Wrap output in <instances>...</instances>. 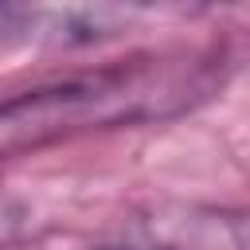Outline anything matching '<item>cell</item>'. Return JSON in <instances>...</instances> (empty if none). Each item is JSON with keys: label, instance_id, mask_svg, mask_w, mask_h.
<instances>
[{"label": "cell", "instance_id": "1", "mask_svg": "<svg viewBox=\"0 0 250 250\" xmlns=\"http://www.w3.org/2000/svg\"><path fill=\"white\" fill-rule=\"evenodd\" d=\"M211 90L203 59H129L82 70L0 102V160L82 137L90 129H117L160 121Z\"/></svg>", "mask_w": 250, "mask_h": 250}, {"label": "cell", "instance_id": "2", "mask_svg": "<svg viewBox=\"0 0 250 250\" xmlns=\"http://www.w3.org/2000/svg\"><path fill=\"white\" fill-rule=\"evenodd\" d=\"M148 250H250V207H176L145 223Z\"/></svg>", "mask_w": 250, "mask_h": 250}]
</instances>
